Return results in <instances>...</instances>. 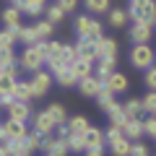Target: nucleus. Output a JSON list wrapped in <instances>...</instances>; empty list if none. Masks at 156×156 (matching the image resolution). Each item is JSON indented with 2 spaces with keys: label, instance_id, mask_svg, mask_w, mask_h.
I'll return each mask as SVG.
<instances>
[{
  "label": "nucleus",
  "instance_id": "20e7f679",
  "mask_svg": "<svg viewBox=\"0 0 156 156\" xmlns=\"http://www.w3.org/2000/svg\"><path fill=\"white\" fill-rule=\"evenodd\" d=\"M42 151L47 156H68V138H60V135H44L42 140Z\"/></svg>",
  "mask_w": 156,
  "mask_h": 156
},
{
  "label": "nucleus",
  "instance_id": "a19ab883",
  "mask_svg": "<svg viewBox=\"0 0 156 156\" xmlns=\"http://www.w3.org/2000/svg\"><path fill=\"white\" fill-rule=\"evenodd\" d=\"M143 133H146V135H151V138L156 135V117H154V115H151L148 120H143Z\"/></svg>",
  "mask_w": 156,
  "mask_h": 156
},
{
  "label": "nucleus",
  "instance_id": "412c9836",
  "mask_svg": "<svg viewBox=\"0 0 156 156\" xmlns=\"http://www.w3.org/2000/svg\"><path fill=\"white\" fill-rule=\"evenodd\" d=\"M3 23H5V29H13V26H21V8H16V5H11V8H5L3 11Z\"/></svg>",
  "mask_w": 156,
  "mask_h": 156
},
{
  "label": "nucleus",
  "instance_id": "a878e982",
  "mask_svg": "<svg viewBox=\"0 0 156 156\" xmlns=\"http://www.w3.org/2000/svg\"><path fill=\"white\" fill-rule=\"evenodd\" d=\"M3 146L8 148V154H11V156H31V151L26 148V143H23V138H21V140H5Z\"/></svg>",
  "mask_w": 156,
  "mask_h": 156
},
{
  "label": "nucleus",
  "instance_id": "0eeeda50",
  "mask_svg": "<svg viewBox=\"0 0 156 156\" xmlns=\"http://www.w3.org/2000/svg\"><path fill=\"white\" fill-rule=\"evenodd\" d=\"M101 89H104V81L99 76H89V78H81L78 81V91L83 96H89V99H96Z\"/></svg>",
  "mask_w": 156,
  "mask_h": 156
},
{
  "label": "nucleus",
  "instance_id": "c9c22d12",
  "mask_svg": "<svg viewBox=\"0 0 156 156\" xmlns=\"http://www.w3.org/2000/svg\"><path fill=\"white\" fill-rule=\"evenodd\" d=\"M13 42H16V34H13L11 29H3V31H0V50H11Z\"/></svg>",
  "mask_w": 156,
  "mask_h": 156
},
{
  "label": "nucleus",
  "instance_id": "4c0bfd02",
  "mask_svg": "<svg viewBox=\"0 0 156 156\" xmlns=\"http://www.w3.org/2000/svg\"><path fill=\"white\" fill-rule=\"evenodd\" d=\"M62 18H65V11H62L60 5H50L47 8V21L57 23V21H62Z\"/></svg>",
  "mask_w": 156,
  "mask_h": 156
},
{
  "label": "nucleus",
  "instance_id": "5701e85b",
  "mask_svg": "<svg viewBox=\"0 0 156 156\" xmlns=\"http://www.w3.org/2000/svg\"><path fill=\"white\" fill-rule=\"evenodd\" d=\"M122 109H125V115H128L130 120H140V117H143V101L140 99H128L122 104Z\"/></svg>",
  "mask_w": 156,
  "mask_h": 156
},
{
  "label": "nucleus",
  "instance_id": "f8f14e48",
  "mask_svg": "<svg viewBox=\"0 0 156 156\" xmlns=\"http://www.w3.org/2000/svg\"><path fill=\"white\" fill-rule=\"evenodd\" d=\"M76 52H78V57L96 62V42L94 39H78L76 42Z\"/></svg>",
  "mask_w": 156,
  "mask_h": 156
},
{
  "label": "nucleus",
  "instance_id": "dca6fc26",
  "mask_svg": "<svg viewBox=\"0 0 156 156\" xmlns=\"http://www.w3.org/2000/svg\"><path fill=\"white\" fill-rule=\"evenodd\" d=\"M70 70L76 73V78L81 81V78H89V76H94V62H91V60H83V57H78V60L70 65Z\"/></svg>",
  "mask_w": 156,
  "mask_h": 156
},
{
  "label": "nucleus",
  "instance_id": "49530a36",
  "mask_svg": "<svg viewBox=\"0 0 156 156\" xmlns=\"http://www.w3.org/2000/svg\"><path fill=\"white\" fill-rule=\"evenodd\" d=\"M29 5H39V8H47V0H26Z\"/></svg>",
  "mask_w": 156,
  "mask_h": 156
},
{
  "label": "nucleus",
  "instance_id": "2f4dec72",
  "mask_svg": "<svg viewBox=\"0 0 156 156\" xmlns=\"http://www.w3.org/2000/svg\"><path fill=\"white\" fill-rule=\"evenodd\" d=\"M34 29H37L39 42H47V37H52V31H55V23H52V21H39Z\"/></svg>",
  "mask_w": 156,
  "mask_h": 156
},
{
  "label": "nucleus",
  "instance_id": "c85d7f7f",
  "mask_svg": "<svg viewBox=\"0 0 156 156\" xmlns=\"http://www.w3.org/2000/svg\"><path fill=\"white\" fill-rule=\"evenodd\" d=\"M83 3H86V11L89 13H96V16L109 13V0H83Z\"/></svg>",
  "mask_w": 156,
  "mask_h": 156
},
{
  "label": "nucleus",
  "instance_id": "ea45409f",
  "mask_svg": "<svg viewBox=\"0 0 156 156\" xmlns=\"http://www.w3.org/2000/svg\"><path fill=\"white\" fill-rule=\"evenodd\" d=\"M104 138H107V143H115V140H120V138H122V128H115V125H109V128L104 130Z\"/></svg>",
  "mask_w": 156,
  "mask_h": 156
},
{
  "label": "nucleus",
  "instance_id": "37998d69",
  "mask_svg": "<svg viewBox=\"0 0 156 156\" xmlns=\"http://www.w3.org/2000/svg\"><path fill=\"white\" fill-rule=\"evenodd\" d=\"M57 5H60L65 13H73V11H76V5H78V0H57Z\"/></svg>",
  "mask_w": 156,
  "mask_h": 156
},
{
  "label": "nucleus",
  "instance_id": "3c124183",
  "mask_svg": "<svg viewBox=\"0 0 156 156\" xmlns=\"http://www.w3.org/2000/svg\"><path fill=\"white\" fill-rule=\"evenodd\" d=\"M154 138H156V135H154Z\"/></svg>",
  "mask_w": 156,
  "mask_h": 156
},
{
  "label": "nucleus",
  "instance_id": "423d86ee",
  "mask_svg": "<svg viewBox=\"0 0 156 156\" xmlns=\"http://www.w3.org/2000/svg\"><path fill=\"white\" fill-rule=\"evenodd\" d=\"M52 73H47V70H37L29 81H31V86H34V94H37V99H42V96L50 91V86H52Z\"/></svg>",
  "mask_w": 156,
  "mask_h": 156
},
{
  "label": "nucleus",
  "instance_id": "e433bc0d",
  "mask_svg": "<svg viewBox=\"0 0 156 156\" xmlns=\"http://www.w3.org/2000/svg\"><path fill=\"white\" fill-rule=\"evenodd\" d=\"M140 101H143V112H151V115L156 112V91H151V89H148V94H146Z\"/></svg>",
  "mask_w": 156,
  "mask_h": 156
},
{
  "label": "nucleus",
  "instance_id": "a18cd8bd",
  "mask_svg": "<svg viewBox=\"0 0 156 156\" xmlns=\"http://www.w3.org/2000/svg\"><path fill=\"white\" fill-rule=\"evenodd\" d=\"M83 156H104V148H86Z\"/></svg>",
  "mask_w": 156,
  "mask_h": 156
},
{
  "label": "nucleus",
  "instance_id": "79ce46f5",
  "mask_svg": "<svg viewBox=\"0 0 156 156\" xmlns=\"http://www.w3.org/2000/svg\"><path fill=\"white\" fill-rule=\"evenodd\" d=\"M146 86H148L151 91H156V65L146 70Z\"/></svg>",
  "mask_w": 156,
  "mask_h": 156
},
{
  "label": "nucleus",
  "instance_id": "4468645a",
  "mask_svg": "<svg viewBox=\"0 0 156 156\" xmlns=\"http://www.w3.org/2000/svg\"><path fill=\"white\" fill-rule=\"evenodd\" d=\"M13 99H18V101H26V104H29L31 99H37L31 81H18V83H16V91H13Z\"/></svg>",
  "mask_w": 156,
  "mask_h": 156
},
{
  "label": "nucleus",
  "instance_id": "9d476101",
  "mask_svg": "<svg viewBox=\"0 0 156 156\" xmlns=\"http://www.w3.org/2000/svg\"><path fill=\"white\" fill-rule=\"evenodd\" d=\"M57 125H55V120L50 117V112H37L34 115V130L37 133H42V135H52V130H55Z\"/></svg>",
  "mask_w": 156,
  "mask_h": 156
},
{
  "label": "nucleus",
  "instance_id": "f257e3e1",
  "mask_svg": "<svg viewBox=\"0 0 156 156\" xmlns=\"http://www.w3.org/2000/svg\"><path fill=\"white\" fill-rule=\"evenodd\" d=\"M128 16L133 18V21L156 23V0H130Z\"/></svg>",
  "mask_w": 156,
  "mask_h": 156
},
{
  "label": "nucleus",
  "instance_id": "1a4fd4ad",
  "mask_svg": "<svg viewBox=\"0 0 156 156\" xmlns=\"http://www.w3.org/2000/svg\"><path fill=\"white\" fill-rule=\"evenodd\" d=\"M3 130H5V138L8 140L26 138V122H21V120H11V117H8L5 122H3Z\"/></svg>",
  "mask_w": 156,
  "mask_h": 156
},
{
  "label": "nucleus",
  "instance_id": "473e14b6",
  "mask_svg": "<svg viewBox=\"0 0 156 156\" xmlns=\"http://www.w3.org/2000/svg\"><path fill=\"white\" fill-rule=\"evenodd\" d=\"M62 47L60 42H47V62H55V60H62Z\"/></svg>",
  "mask_w": 156,
  "mask_h": 156
},
{
  "label": "nucleus",
  "instance_id": "b1692460",
  "mask_svg": "<svg viewBox=\"0 0 156 156\" xmlns=\"http://www.w3.org/2000/svg\"><path fill=\"white\" fill-rule=\"evenodd\" d=\"M109 125H115V128H125V122H128L130 117L125 115V109H122V104H117V107H112L109 112Z\"/></svg>",
  "mask_w": 156,
  "mask_h": 156
},
{
  "label": "nucleus",
  "instance_id": "58836bf2",
  "mask_svg": "<svg viewBox=\"0 0 156 156\" xmlns=\"http://www.w3.org/2000/svg\"><path fill=\"white\" fill-rule=\"evenodd\" d=\"M62 60H65L68 65H73V62L78 60V52H76V44H65V47H62Z\"/></svg>",
  "mask_w": 156,
  "mask_h": 156
},
{
  "label": "nucleus",
  "instance_id": "f03ea898",
  "mask_svg": "<svg viewBox=\"0 0 156 156\" xmlns=\"http://www.w3.org/2000/svg\"><path fill=\"white\" fill-rule=\"evenodd\" d=\"M130 62H133L138 70H148L156 65V52L151 44H133L130 50Z\"/></svg>",
  "mask_w": 156,
  "mask_h": 156
},
{
  "label": "nucleus",
  "instance_id": "2eb2a0df",
  "mask_svg": "<svg viewBox=\"0 0 156 156\" xmlns=\"http://www.w3.org/2000/svg\"><path fill=\"white\" fill-rule=\"evenodd\" d=\"M83 138H86V148H104V143H107V138H104V130L94 128V125L89 128V133H86Z\"/></svg>",
  "mask_w": 156,
  "mask_h": 156
},
{
  "label": "nucleus",
  "instance_id": "bb28decb",
  "mask_svg": "<svg viewBox=\"0 0 156 156\" xmlns=\"http://www.w3.org/2000/svg\"><path fill=\"white\" fill-rule=\"evenodd\" d=\"M47 112H50V117L55 120V125H65L68 120H70L62 104H50V107H47Z\"/></svg>",
  "mask_w": 156,
  "mask_h": 156
},
{
  "label": "nucleus",
  "instance_id": "cd10ccee",
  "mask_svg": "<svg viewBox=\"0 0 156 156\" xmlns=\"http://www.w3.org/2000/svg\"><path fill=\"white\" fill-rule=\"evenodd\" d=\"M128 11H122V8H112L109 11V26H115V29H120V26H125L128 23Z\"/></svg>",
  "mask_w": 156,
  "mask_h": 156
},
{
  "label": "nucleus",
  "instance_id": "c756f323",
  "mask_svg": "<svg viewBox=\"0 0 156 156\" xmlns=\"http://www.w3.org/2000/svg\"><path fill=\"white\" fill-rule=\"evenodd\" d=\"M55 78H57V83L65 86V89H70V86H78V78H76V73H73L70 68H65L62 73H57Z\"/></svg>",
  "mask_w": 156,
  "mask_h": 156
},
{
  "label": "nucleus",
  "instance_id": "7c9ffc66",
  "mask_svg": "<svg viewBox=\"0 0 156 156\" xmlns=\"http://www.w3.org/2000/svg\"><path fill=\"white\" fill-rule=\"evenodd\" d=\"M11 65H18V57H16V52H13V47L11 50H0V70H5V68H11Z\"/></svg>",
  "mask_w": 156,
  "mask_h": 156
},
{
  "label": "nucleus",
  "instance_id": "603ef678",
  "mask_svg": "<svg viewBox=\"0 0 156 156\" xmlns=\"http://www.w3.org/2000/svg\"><path fill=\"white\" fill-rule=\"evenodd\" d=\"M44 156H47V154H44Z\"/></svg>",
  "mask_w": 156,
  "mask_h": 156
},
{
  "label": "nucleus",
  "instance_id": "09e8293b",
  "mask_svg": "<svg viewBox=\"0 0 156 156\" xmlns=\"http://www.w3.org/2000/svg\"><path fill=\"white\" fill-rule=\"evenodd\" d=\"M11 3H13V5H21V3H23V0H11Z\"/></svg>",
  "mask_w": 156,
  "mask_h": 156
},
{
  "label": "nucleus",
  "instance_id": "6e6552de",
  "mask_svg": "<svg viewBox=\"0 0 156 156\" xmlns=\"http://www.w3.org/2000/svg\"><path fill=\"white\" fill-rule=\"evenodd\" d=\"M117 57V42L109 37H101L96 42V60H115Z\"/></svg>",
  "mask_w": 156,
  "mask_h": 156
},
{
  "label": "nucleus",
  "instance_id": "ddd939ff",
  "mask_svg": "<svg viewBox=\"0 0 156 156\" xmlns=\"http://www.w3.org/2000/svg\"><path fill=\"white\" fill-rule=\"evenodd\" d=\"M104 86L112 91V94H125V91H128V78H125L122 73L115 70V73H112V76L104 81Z\"/></svg>",
  "mask_w": 156,
  "mask_h": 156
},
{
  "label": "nucleus",
  "instance_id": "393cba45",
  "mask_svg": "<svg viewBox=\"0 0 156 156\" xmlns=\"http://www.w3.org/2000/svg\"><path fill=\"white\" fill-rule=\"evenodd\" d=\"M115 96H117V94H112V91H109V89H107V86H104V89L99 91V96H96V104H99V107H101V109H104V112H109L112 107H117Z\"/></svg>",
  "mask_w": 156,
  "mask_h": 156
},
{
  "label": "nucleus",
  "instance_id": "f3484780",
  "mask_svg": "<svg viewBox=\"0 0 156 156\" xmlns=\"http://www.w3.org/2000/svg\"><path fill=\"white\" fill-rule=\"evenodd\" d=\"M122 135L130 140H140V135H146L143 133V120H128L125 128H122Z\"/></svg>",
  "mask_w": 156,
  "mask_h": 156
},
{
  "label": "nucleus",
  "instance_id": "c03bdc74",
  "mask_svg": "<svg viewBox=\"0 0 156 156\" xmlns=\"http://www.w3.org/2000/svg\"><path fill=\"white\" fill-rule=\"evenodd\" d=\"M130 156H148L146 143H133V154H130Z\"/></svg>",
  "mask_w": 156,
  "mask_h": 156
},
{
  "label": "nucleus",
  "instance_id": "4be33fe9",
  "mask_svg": "<svg viewBox=\"0 0 156 156\" xmlns=\"http://www.w3.org/2000/svg\"><path fill=\"white\" fill-rule=\"evenodd\" d=\"M115 65H117V57L115 60H96V68H94V76H99L101 81H107V78L115 73Z\"/></svg>",
  "mask_w": 156,
  "mask_h": 156
},
{
  "label": "nucleus",
  "instance_id": "72a5a7b5",
  "mask_svg": "<svg viewBox=\"0 0 156 156\" xmlns=\"http://www.w3.org/2000/svg\"><path fill=\"white\" fill-rule=\"evenodd\" d=\"M42 140H44V135L37 133V130H31V133H26L23 143H26V148H29V151H37V148H42Z\"/></svg>",
  "mask_w": 156,
  "mask_h": 156
},
{
  "label": "nucleus",
  "instance_id": "39448f33",
  "mask_svg": "<svg viewBox=\"0 0 156 156\" xmlns=\"http://www.w3.org/2000/svg\"><path fill=\"white\" fill-rule=\"evenodd\" d=\"M151 37H154V23L133 21V26H130V39H133L135 44H148Z\"/></svg>",
  "mask_w": 156,
  "mask_h": 156
},
{
  "label": "nucleus",
  "instance_id": "a211bd4d",
  "mask_svg": "<svg viewBox=\"0 0 156 156\" xmlns=\"http://www.w3.org/2000/svg\"><path fill=\"white\" fill-rule=\"evenodd\" d=\"M91 29H94V18H91L89 13L76 18V34H78V39H89Z\"/></svg>",
  "mask_w": 156,
  "mask_h": 156
},
{
  "label": "nucleus",
  "instance_id": "7ed1b4c3",
  "mask_svg": "<svg viewBox=\"0 0 156 156\" xmlns=\"http://www.w3.org/2000/svg\"><path fill=\"white\" fill-rule=\"evenodd\" d=\"M18 65H21L23 70H29V73L42 70V65H44V57H42V52L37 50V44H34V47H23V52L18 55Z\"/></svg>",
  "mask_w": 156,
  "mask_h": 156
},
{
  "label": "nucleus",
  "instance_id": "6ab92c4d",
  "mask_svg": "<svg viewBox=\"0 0 156 156\" xmlns=\"http://www.w3.org/2000/svg\"><path fill=\"white\" fill-rule=\"evenodd\" d=\"M89 117H83V115H76V117H70L68 120V130L70 133H78V135H86L89 133Z\"/></svg>",
  "mask_w": 156,
  "mask_h": 156
},
{
  "label": "nucleus",
  "instance_id": "f704fd0d",
  "mask_svg": "<svg viewBox=\"0 0 156 156\" xmlns=\"http://www.w3.org/2000/svg\"><path fill=\"white\" fill-rule=\"evenodd\" d=\"M68 148L70 151H86V138L78 133H70L68 135Z\"/></svg>",
  "mask_w": 156,
  "mask_h": 156
},
{
  "label": "nucleus",
  "instance_id": "9b49d317",
  "mask_svg": "<svg viewBox=\"0 0 156 156\" xmlns=\"http://www.w3.org/2000/svg\"><path fill=\"white\" fill-rule=\"evenodd\" d=\"M5 109H8V117H11V120H21V122H26L29 117H31L29 104H26V101H18V99H13Z\"/></svg>",
  "mask_w": 156,
  "mask_h": 156
},
{
  "label": "nucleus",
  "instance_id": "aec40b11",
  "mask_svg": "<svg viewBox=\"0 0 156 156\" xmlns=\"http://www.w3.org/2000/svg\"><path fill=\"white\" fill-rule=\"evenodd\" d=\"M109 151H112V156H130V154H133V140L122 135L120 140L109 143Z\"/></svg>",
  "mask_w": 156,
  "mask_h": 156
},
{
  "label": "nucleus",
  "instance_id": "8fccbe9b",
  "mask_svg": "<svg viewBox=\"0 0 156 156\" xmlns=\"http://www.w3.org/2000/svg\"><path fill=\"white\" fill-rule=\"evenodd\" d=\"M154 117H156V112H154Z\"/></svg>",
  "mask_w": 156,
  "mask_h": 156
},
{
  "label": "nucleus",
  "instance_id": "de8ad7c7",
  "mask_svg": "<svg viewBox=\"0 0 156 156\" xmlns=\"http://www.w3.org/2000/svg\"><path fill=\"white\" fill-rule=\"evenodd\" d=\"M0 156H11V154H8V148H5L3 143H0Z\"/></svg>",
  "mask_w": 156,
  "mask_h": 156
}]
</instances>
